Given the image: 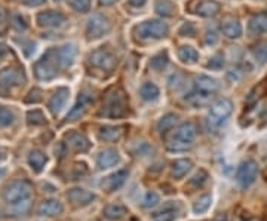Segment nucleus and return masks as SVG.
I'll list each match as a JSON object with an SVG mask.
<instances>
[{"mask_svg": "<svg viewBox=\"0 0 267 221\" xmlns=\"http://www.w3.org/2000/svg\"><path fill=\"white\" fill-rule=\"evenodd\" d=\"M126 108H128V101H126L125 94L119 88H112L104 95L102 108L100 114L106 118L118 119L126 114Z\"/></svg>", "mask_w": 267, "mask_h": 221, "instance_id": "f257e3e1", "label": "nucleus"}, {"mask_svg": "<svg viewBox=\"0 0 267 221\" xmlns=\"http://www.w3.org/2000/svg\"><path fill=\"white\" fill-rule=\"evenodd\" d=\"M196 135H198V130H196L194 124L184 122L178 128H176L174 134L171 135V138L166 142V147L171 152H184L193 146Z\"/></svg>", "mask_w": 267, "mask_h": 221, "instance_id": "f03ea898", "label": "nucleus"}, {"mask_svg": "<svg viewBox=\"0 0 267 221\" xmlns=\"http://www.w3.org/2000/svg\"><path fill=\"white\" fill-rule=\"evenodd\" d=\"M60 68L61 66L58 60V49L55 48L46 50L44 56L34 64V74L39 80H52L56 78Z\"/></svg>", "mask_w": 267, "mask_h": 221, "instance_id": "7ed1b4c3", "label": "nucleus"}, {"mask_svg": "<svg viewBox=\"0 0 267 221\" xmlns=\"http://www.w3.org/2000/svg\"><path fill=\"white\" fill-rule=\"evenodd\" d=\"M135 36H138L140 39H152V40H160L165 39L170 34V27L168 24H165L164 21L159 20H148L144 21L138 26H135L134 28Z\"/></svg>", "mask_w": 267, "mask_h": 221, "instance_id": "20e7f679", "label": "nucleus"}, {"mask_svg": "<svg viewBox=\"0 0 267 221\" xmlns=\"http://www.w3.org/2000/svg\"><path fill=\"white\" fill-rule=\"evenodd\" d=\"M32 193H33V186L27 180H15L6 186L3 192V199L8 205H15L28 200Z\"/></svg>", "mask_w": 267, "mask_h": 221, "instance_id": "39448f33", "label": "nucleus"}, {"mask_svg": "<svg viewBox=\"0 0 267 221\" xmlns=\"http://www.w3.org/2000/svg\"><path fill=\"white\" fill-rule=\"evenodd\" d=\"M89 66L104 70V72H113L118 66V56L110 48H98L92 50L88 56Z\"/></svg>", "mask_w": 267, "mask_h": 221, "instance_id": "423d86ee", "label": "nucleus"}, {"mask_svg": "<svg viewBox=\"0 0 267 221\" xmlns=\"http://www.w3.org/2000/svg\"><path fill=\"white\" fill-rule=\"evenodd\" d=\"M110 30H112V22L102 14H94L86 22V36L89 40L101 39L102 36L108 34Z\"/></svg>", "mask_w": 267, "mask_h": 221, "instance_id": "0eeeda50", "label": "nucleus"}, {"mask_svg": "<svg viewBox=\"0 0 267 221\" xmlns=\"http://www.w3.org/2000/svg\"><path fill=\"white\" fill-rule=\"evenodd\" d=\"M232 112H233V102L228 98H220L211 104L208 120L211 122V125L220 126L230 118Z\"/></svg>", "mask_w": 267, "mask_h": 221, "instance_id": "6e6552de", "label": "nucleus"}, {"mask_svg": "<svg viewBox=\"0 0 267 221\" xmlns=\"http://www.w3.org/2000/svg\"><path fill=\"white\" fill-rule=\"evenodd\" d=\"M258 176V165L256 160H245L239 165L236 171V181L242 188H248L252 186Z\"/></svg>", "mask_w": 267, "mask_h": 221, "instance_id": "1a4fd4ad", "label": "nucleus"}, {"mask_svg": "<svg viewBox=\"0 0 267 221\" xmlns=\"http://www.w3.org/2000/svg\"><path fill=\"white\" fill-rule=\"evenodd\" d=\"M67 21V16L60 10H44L36 16V22L39 27L44 28H58L62 27Z\"/></svg>", "mask_w": 267, "mask_h": 221, "instance_id": "9d476101", "label": "nucleus"}, {"mask_svg": "<svg viewBox=\"0 0 267 221\" xmlns=\"http://www.w3.org/2000/svg\"><path fill=\"white\" fill-rule=\"evenodd\" d=\"M26 84V76L22 70L15 67H6L0 70V86L4 89L21 86Z\"/></svg>", "mask_w": 267, "mask_h": 221, "instance_id": "9b49d317", "label": "nucleus"}, {"mask_svg": "<svg viewBox=\"0 0 267 221\" xmlns=\"http://www.w3.org/2000/svg\"><path fill=\"white\" fill-rule=\"evenodd\" d=\"M66 196H67L68 202H70L73 206H78V208L88 206V205H90V204L96 199V196H95L92 192H88V190H85V188H78V187L68 190Z\"/></svg>", "mask_w": 267, "mask_h": 221, "instance_id": "f8f14e48", "label": "nucleus"}, {"mask_svg": "<svg viewBox=\"0 0 267 221\" xmlns=\"http://www.w3.org/2000/svg\"><path fill=\"white\" fill-rule=\"evenodd\" d=\"M64 140H66L67 147H70L72 150H74L78 153H85L90 148V142H89L88 136L85 134L70 131V132L66 134Z\"/></svg>", "mask_w": 267, "mask_h": 221, "instance_id": "ddd939ff", "label": "nucleus"}, {"mask_svg": "<svg viewBox=\"0 0 267 221\" xmlns=\"http://www.w3.org/2000/svg\"><path fill=\"white\" fill-rule=\"evenodd\" d=\"M68 95H70V90H68V88H64V86L58 88L52 94V96L48 102V107H49V112L54 116H56L66 107V104L68 101Z\"/></svg>", "mask_w": 267, "mask_h": 221, "instance_id": "4468645a", "label": "nucleus"}, {"mask_svg": "<svg viewBox=\"0 0 267 221\" xmlns=\"http://www.w3.org/2000/svg\"><path fill=\"white\" fill-rule=\"evenodd\" d=\"M128 176H130V172H128L126 170L116 171V172L110 174L108 177H106L101 181V187H102L106 192H108V193L116 192V190H119V188L125 184Z\"/></svg>", "mask_w": 267, "mask_h": 221, "instance_id": "2eb2a0df", "label": "nucleus"}, {"mask_svg": "<svg viewBox=\"0 0 267 221\" xmlns=\"http://www.w3.org/2000/svg\"><path fill=\"white\" fill-rule=\"evenodd\" d=\"M119 162H120V156H119V153L114 148H106L96 158V166H98V170L113 168Z\"/></svg>", "mask_w": 267, "mask_h": 221, "instance_id": "dca6fc26", "label": "nucleus"}, {"mask_svg": "<svg viewBox=\"0 0 267 221\" xmlns=\"http://www.w3.org/2000/svg\"><path fill=\"white\" fill-rule=\"evenodd\" d=\"M220 10H222L220 2H217V0H200V2L196 3L193 14H198L199 16H204V18H211V16H216Z\"/></svg>", "mask_w": 267, "mask_h": 221, "instance_id": "f3484780", "label": "nucleus"}, {"mask_svg": "<svg viewBox=\"0 0 267 221\" xmlns=\"http://www.w3.org/2000/svg\"><path fill=\"white\" fill-rule=\"evenodd\" d=\"M90 102H92V98H90L89 95L82 94V95L79 96L76 106L68 112V114H67V118H66V122H74V120L80 119V118L86 113V110H88Z\"/></svg>", "mask_w": 267, "mask_h": 221, "instance_id": "a211bd4d", "label": "nucleus"}, {"mask_svg": "<svg viewBox=\"0 0 267 221\" xmlns=\"http://www.w3.org/2000/svg\"><path fill=\"white\" fill-rule=\"evenodd\" d=\"M62 211H64V206L56 199L44 200L38 208V214L42 216V217H56V216L62 214Z\"/></svg>", "mask_w": 267, "mask_h": 221, "instance_id": "6ab92c4d", "label": "nucleus"}, {"mask_svg": "<svg viewBox=\"0 0 267 221\" xmlns=\"http://www.w3.org/2000/svg\"><path fill=\"white\" fill-rule=\"evenodd\" d=\"M58 49V60H60V66L61 68H68L73 62H74V58H76V54H78V48L74 44H64L61 48H56Z\"/></svg>", "mask_w": 267, "mask_h": 221, "instance_id": "aec40b11", "label": "nucleus"}, {"mask_svg": "<svg viewBox=\"0 0 267 221\" xmlns=\"http://www.w3.org/2000/svg\"><path fill=\"white\" fill-rule=\"evenodd\" d=\"M248 32L252 36H260L267 33V14L252 15L248 21Z\"/></svg>", "mask_w": 267, "mask_h": 221, "instance_id": "412c9836", "label": "nucleus"}, {"mask_svg": "<svg viewBox=\"0 0 267 221\" xmlns=\"http://www.w3.org/2000/svg\"><path fill=\"white\" fill-rule=\"evenodd\" d=\"M196 90L199 92H204V94H216L218 89H220V84L217 79L214 78H210V76H205V74H200L196 78Z\"/></svg>", "mask_w": 267, "mask_h": 221, "instance_id": "4be33fe9", "label": "nucleus"}, {"mask_svg": "<svg viewBox=\"0 0 267 221\" xmlns=\"http://www.w3.org/2000/svg\"><path fill=\"white\" fill-rule=\"evenodd\" d=\"M222 32L228 39H239L242 36V24L239 22V20L228 18L222 24Z\"/></svg>", "mask_w": 267, "mask_h": 221, "instance_id": "5701e85b", "label": "nucleus"}, {"mask_svg": "<svg viewBox=\"0 0 267 221\" xmlns=\"http://www.w3.org/2000/svg\"><path fill=\"white\" fill-rule=\"evenodd\" d=\"M27 162H28V166L32 168V171L39 174L44 170V165L48 164V158L40 150H32L27 158Z\"/></svg>", "mask_w": 267, "mask_h": 221, "instance_id": "b1692460", "label": "nucleus"}, {"mask_svg": "<svg viewBox=\"0 0 267 221\" xmlns=\"http://www.w3.org/2000/svg\"><path fill=\"white\" fill-rule=\"evenodd\" d=\"M124 135V128L122 126H101L98 131V136L100 140L106 141V142H116L122 138Z\"/></svg>", "mask_w": 267, "mask_h": 221, "instance_id": "393cba45", "label": "nucleus"}, {"mask_svg": "<svg viewBox=\"0 0 267 221\" xmlns=\"http://www.w3.org/2000/svg\"><path fill=\"white\" fill-rule=\"evenodd\" d=\"M178 216V206L176 204H166L164 208L153 214V221H174Z\"/></svg>", "mask_w": 267, "mask_h": 221, "instance_id": "a878e982", "label": "nucleus"}, {"mask_svg": "<svg viewBox=\"0 0 267 221\" xmlns=\"http://www.w3.org/2000/svg\"><path fill=\"white\" fill-rule=\"evenodd\" d=\"M178 58L181 60V62L184 64H188V66H193L198 62L199 60V52L193 48V46H188V44H184V46H180L178 48Z\"/></svg>", "mask_w": 267, "mask_h": 221, "instance_id": "bb28decb", "label": "nucleus"}, {"mask_svg": "<svg viewBox=\"0 0 267 221\" xmlns=\"http://www.w3.org/2000/svg\"><path fill=\"white\" fill-rule=\"evenodd\" d=\"M102 214H104L106 218H108V220L112 221L122 220L128 214V208L125 205H122V204H113V205L106 206L104 211H102Z\"/></svg>", "mask_w": 267, "mask_h": 221, "instance_id": "cd10ccee", "label": "nucleus"}, {"mask_svg": "<svg viewBox=\"0 0 267 221\" xmlns=\"http://www.w3.org/2000/svg\"><path fill=\"white\" fill-rule=\"evenodd\" d=\"M159 95H160V90L158 88V85H154L153 82H146L140 88V96L147 102L156 101L159 98Z\"/></svg>", "mask_w": 267, "mask_h": 221, "instance_id": "c85d7f7f", "label": "nucleus"}, {"mask_svg": "<svg viewBox=\"0 0 267 221\" xmlns=\"http://www.w3.org/2000/svg\"><path fill=\"white\" fill-rule=\"evenodd\" d=\"M154 10H156L158 15L170 18V16H174L177 14V6L170 0H158L156 4H154Z\"/></svg>", "mask_w": 267, "mask_h": 221, "instance_id": "c756f323", "label": "nucleus"}, {"mask_svg": "<svg viewBox=\"0 0 267 221\" xmlns=\"http://www.w3.org/2000/svg\"><path fill=\"white\" fill-rule=\"evenodd\" d=\"M211 96H212L211 94H204V92L194 90V92H192V94H188V95H187L186 101H187L190 106H193V107L199 108V107L206 106V104L211 101Z\"/></svg>", "mask_w": 267, "mask_h": 221, "instance_id": "7c9ffc66", "label": "nucleus"}, {"mask_svg": "<svg viewBox=\"0 0 267 221\" xmlns=\"http://www.w3.org/2000/svg\"><path fill=\"white\" fill-rule=\"evenodd\" d=\"M192 166H193V162L190 159H178V160H176L172 164V172H171L172 178H176V180L182 178L192 170Z\"/></svg>", "mask_w": 267, "mask_h": 221, "instance_id": "2f4dec72", "label": "nucleus"}, {"mask_svg": "<svg viewBox=\"0 0 267 221\" xmlns=\"http://www.w3.org/2000/svg\"><path fill=\"white\" fill-rule=\"evenodd\" d=\"M177 119L178 116L177 114H174V113H170V114L164 116V118L158 122V125H156L158 131H159V132H168V131H171V130L176 126Z\"/></svg>", "mask_w": 267, "mask_h": 221, "instance_id": "473e14b6", "label": "nucleus"}, {"mask_svg": "<svg viewBox=\"0 0 267 221\" xmlns=\"http://www.w3.org/2000/svg\"><path fill=\"white\" fill-rule=\"evenodd\" d=\"M211 204H212V196H211V194H204V196H200V198L194 202V205H193V212H194L196 216L204 214V212H206V211L210 210Z\"/></svg>", "mask_w": 267, "mask_h": 221, "instance_id": "72a5a7b5", "label": "nucleus"}, {"mask_svg": "<svg viewBox=\"0 0 267 221\" xmlns=\"http://www.w3.org/2000/svg\"><path fill=\"white\" fill-rule=\"evenodd\" d=\"M168 62H170L168 54H166V50H164V52L156 54V55L152 58V61H150V67H152L153 70H156V72H162V70L168 66Z\"/></svg>", "mask_w": 267, "mask_h": 221, "instance_id": "f704fd0d", "label": "nucleus"}, {"mask_svg": "<svg viewBox=\"0 0 267 221\" xmlns=\"http://www.w3.org/2000/svg\"><path fill=\"white\" fill-rule=\"evenodd\" d=\"M252 56L258 66H264L267 62V44L260 42L252 48Z\"/></svg>", "mask_w": 267, "mask_h": 221, "instance_id": "c9c22d12", "label": "nucleus"}, {"mask_svg": "<svg viewBox=\"0 0 267 221\" xmlns=\"http://www.w3.org/2000/svg\"><path fill=\"white\" fill-rule=\"evenodd\" d=\"M15 122V114L10 108L0 106V128H9Z\"/></svg>", "mask_w": 267, "mask_h": 221, "instance_id": "e433bc0d", "label": "nucleus"}, {"mask_svg": "<svg viewBox=\"0 0 267 221\" xmlns=\"http://www.w3.org/2000/svg\"><path fill=\"white\" fill-rule=\"evenodd\" d=\"M27 122H28V125L39 126V125H44L46 124V118H44V114L40 110L34 108V110H30L27 113Z\"/></svg>", "mask_w": 267, "mask_h": 221, "instance_id": "4c0bfd02", "label": "nucleus"}, {"mask_svg": "<svg viewBox=\"0 0 267 221\" xmlns=\"http://www.w3.org/2000/svg\"><path fill=\"white\" fill-rule=\"evenodd\" d=\"M159 202H160L159 194L154 193V192H148V193H146V196L142 198L141 205H142L144 208H153V206H156Z\"/></svg>", "mask_w": 267, "mask_h": 221, "instance_id": "58836bf2", "label": "nucleus"}, {"mask_svg": "<svg viewBox=\"0 0 267 221\" xmlns=\"http://www.w3.org/2000/svg\"><path fill=\"white\" fill-rule=\"evenodd\" d=\"M208 180V174H206V171H204V170H200L198 174H194L193 178H190V181H188V186H192L193 188H199V187H202L204 184H205V181Z\"/></svg>", "mask_w": 267, "mask_h": 221, "instance_id": "ea45409f", "label": "nucleus"}, {"mask_svg": "<svg viewBox=\"0 0 267 221\" xmlns=\"http://www.w3.org/2000/svg\"><path fill=\"white\" fill-rule=\"evenodd\" d=\"M222 66H224V56L222 54H216L206 64V67L211 68V70H220V68H222Z\"/></svg>", "mask_w": 267, "mask_h": 221, "instance_id": "a19ab883", "label": "nucleus"}, {"mask_svg": "<svg viewBox=\"0 0 267 221\" xmlns=\"http://www.w3.org/2000/svg\"><path fill=\"white\" fill-rule=\"evenodd\" d=\"M70 4L78 12H88L90 9V0H72Z\"/></svg>", "mask_w": 267, "mask_h": 221, "instance_id": "79ce46f5", "label": "nucleus"}, {"mask_svg": "<svg viewBox=\"0 0 267 221\" xmlns=\"http://www.w3.org/2000/svg\"><path fill=\"white\" fill-rule=\"evenodd\" d=\"M86 174H88V168H86L85 164H76L73 166V177H74V180H80V178L85 177Z\"/></svg>", "mask_w": 267, "mask_h": 221, "instance_id": "37998d69", "label": "nucleus"}, {"mask_svg": "<svg viewBox=\"0 0 267 221\" xmlns=\"http://www.w3.org/2000/svg\"><path fill=\"white\" fill-rule=\"evenodd\" d=\"M42 100V90L40 89H32L30 90V94L27 95V98H26V102H28V104H36V102H39Z\"/></svg>", "mask_w": 267, "mask_h": 221, "instance_id": "c03bdc74", "label": "nucleus"}, {"mask_svg": "<svg viewBox=\"0 0 267 221\" xmlns=\"http://www.w3.org/2000/svg\"><path fill=\"white\" fill-rule=\"evenodd\" d=\"M180 34L181 36H188V38H193L196 34V28L192 22H186L182 24V27L180 28Z\"/></svg>", "mask_w": 267, "mask_h": 221, "instance_id": "a18cd8bd", "label": "nucleus"}, {"mask_svg": "<svg viewBox=\"0 0 267 221\" xmlns=\"http://www.w3.org/2000/svg\"><path fill=\"white\" fill-rule=\"evenodd\" d=\"M218 42V36L214 30H206L205 33V44H210V46H214V44Z\"/></svg>", "mask_w": 267, "mask_h": 221, "instance_id": "49530a36", "label": "nucleus"}, {"mask_svg": "<svg viewBox=\"0 0 267 221\" xmlns=\"http://www.w3.org/2000/svg\"><path fill=\"white\" fill-rule=\"evenodd\" d=\"M14 24H15V27H16L18 30H26V28H27L26 21H24L20 15H15V16H14Z\"/></svg>", "mask_w": 267, "mask_h": 221, "instance_id": "de8ad7c7", "label": "nucleus"}, {"mask_svg": "<svg viewBox=\"0 0 267 221\" xmlns=\"http://www.w3.org/2000/svg\"><path fill=\"white\" fill-rule=\"evenodd\" d=\"M147 3V0H128V4L134 8V9H140Z\"/></svg>", "mask_w": 267, "mask_h": 221, "instance_id": "09e8293b", "label": "nucleus"}, {"mask_svg": "<svg viewBox=\"0 0 267 221\" xmlns=\"http://www.w3.org/2000/svg\"><path fill=\"white\" fill-rule=\"evenodd\" d=\"M46 0H24V3L30 8H36V6H40L44 4Z\"/></svg>", "mask_w": 267, "mask_h": 221, "instance_id": "8fccbe9b", "label": "nucleus"}, {"mask_svg": "<svg viewBox=\"0 0 267 221\" xmlns=\"http://www.w3.org/2000/svg\"><path fill=\"white\" fill-rule=\"evenodd\" d=\"M118 0H98L100 6H112L113 3H116Z\"/></svg>", "mask_w": 267, "mask_h": 221, "instance_id": "3c124183", "label": "nucleus"}, {"mask_svg": "<svg viewBox=\"0 0 267 221\" xmlns=\"http://www.w3.org/2000/svg\"><path fill=\"white\" fill-rule=\"evenodd\" d=\"M6 54H8V48H6V44H0V60H2Z\"/></svg>", "mask_w": 267, "mask_h": 221, "instance_id": "603ef678", "label": "nucleus"}, {"mask_svg": "<svg viewBox=\"0 0 267 221\" xmlns=\"http://www.w3.org/2000/svg\"><path fill=\"white\" fill-rule=\"evenodd\" d=\"M212 221H227V217H226L224 214H220L218 217H216Z\"/></svg>", "mask_w": 267, "mask_h": 221, "instance_id": "864d4df0", "label": "nucleus"}, {"mask_svg": "<svg viewBox=\"0 0 267 221\" xmlns=\"http://www.w3.org/2000/svg\"><path fill=\"white\" fill-rule=\"evenodd\" d=\"M3 174H4V170H2V168H0V178H2V176H3Z\"/></svg>", "mask_w": 267, "mask_h": 221, "instance_id": "5fc2aeb1", "label": "nucleus"}]
</instances>
